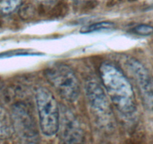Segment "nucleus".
I'll use <instances>...</instances> for the list:
<instances>
[{"instance_id": "39448f33", "label": "nucleus", "mask_w": 153, "mask_h": 144, "mask_svg": "<svg viewBox=\"0 0 153 144\" xmlns=\"http://www.w3.org/2000/svg\"><path fill=\"white\" fill-rule=\"evenodd\" d=\"M126 65L137 86L145 107L153 111V82L149 72L142 63L134 59L128 60Z\"/></svg>"}, {"instance_id": "9b49d317", "label": "nucleus", "mask_w": 153, "mask_h": 144, "mask_svg": "<svg viewBox=\"0 0 153 144\" xmlns=\"http://www.w3.org/2000/svg\"><path fill=\"white\" fill-rule=\"evenodd\" d=\"M135 34L141 36H149L153 34V26L148 24H139L132 29Z\"/></svg>"}, {"instance_id": "7ed1b4c3", "label": "nucleus", "mask_w": 153, "mask_h": 144, "mask_svg": "<svg viewBox=\"0 0 153 144\" xmlns=\"http://www.w3.org/2000/svg\"><path fill=\"white\" fill-rule=\"evenodd\" d=\"M37 109L42 131L51 137L58 131L60 110L52 92L47 88L39 87L35 92Z\"/></svg>"}, {"instance_id": "f8f14e48", "label": "nucleus", "mask_w": 153, "mask_h": 144, "mask_svg": "<svg viewBox=\"0 0 153 144\" xmlns=\"http://www.w3.org/2000/svg\"><path fill=\"white\" fill-rule=\"evenodd\" d=\"M40 1H43V2H50V1H52V0H40Z\"/></svg>"}, {"instance_id": "20e7f679", "label": "nucleus", "mask_w": 153, "mask_h": 144, "mask_svg": "<svg viewBox=\"0 0 153 144\" xmlns=\"http://www.w3.org/2000/svg\"><path fill=\"white\" fill-rule=\"evenodd\" d=\"M86 97L97 122L108 128L113 124L112 110L107 95L96 82H89L86 87Z\"/></svg>"}, {"instance_id": "9d476101", "label": "nucleus", "mask_w": 153, "mask_h": 144, "mask_svg": "<svg viewBox=\"0 0 153 144\" xmlns=\"http://www.w3.org/2000/svg\"><path fill=\"white\" fill-rule=\"evenodd\" d=\"M115 27V23L109 21H103L100 23H95L91 24L90 26H86L84 29H82L83 33H89V32H96V31L104 30V29H111Z\"/></svg>"}, {"instance_id": "6e6552de", "label": "nucleus", "mask_w": 153, "mask_h": 144, "mask_svg": "<svg viewBox=\"0 0 153 144\" xmlns=\"http://www.w3.org/2000/svg\"><path fill=\"white\" fill-rule=\"evenodd\" d=\"M14 131L11 116L5 110L0 107V138L8 139Z\"/></svg>"}, {"instance_id": "423d86ee", "label": "nucleus", "mask_w": 153, "mask_h": 144, "mask_svg": "<svg viewBox=\"0 0 153 144\" xmlns=\"http://www.w3.org/2000/svg\"><path fill=\"white\" fill-rule=\"evenodd\" d=\"M11 116L14 131L17 132L20 137L28 142L35 141L38 131L28 107L24 104H16L13 106Z\"/></svg>"}, {"instance_id": "f257e3e1", "label": "nucleus", "mask_w": 153, "mask_h": 144, "mask_svg": "<svg viewBox=\"0 0 153 144\" xmlns=\"http://www.w3.org/2000/svg\"><path fill=\"white\" fill-rule=\"evenodd\" d=\"M100 76L109 98L117 110L126 116L136 111V98L131 83L124 73L114 64L104 62Z\"/></svg>"}, {"instance_id": "0eeeda50", "label": "nucleus", "mask_w": 153, "mask_h": 144, "mask_svg": "<svg viewBox=\"0 0 153 144\" xmlns=\"http://www.w3.org/2000/svg\"><path fill=\"white\" fill-rule=\"evenodd\" d=\"M60 139L67 143H80L83 138L80 122L69 110L62 107L59 114L58 131Z\"/></svg>"}, {"instance_id": "1a4fd4ad", "label": "nucleus", "mask_w": 153, "mask_h": 144, "mask_svg": "<svg viewBox=\"0 0 153 144\" xmlns=\"http://www.w3.org/2000/svg\"><path fill=\"white\" fill-rule=\"evenodd\" d=\"M22 0H0V14L8 15L20 8Z\"/></svg>"}, {"instance_id": "f03ea898", "label": "nucleus", "mask_w": 153, "mask_h": 144, "mask_svg": "<svg viewBox=\"0 0 153 144\" xmlns=\"http://www.w3.org/2000/svg\"><path fill=\"white\" fill-rule=\"evenodd\" d=\"M45 75L65 101L74 102L77 99L80 92V83L71 68L65 64L56 63L45 70Z\"/></svg>"}]
</instances>
